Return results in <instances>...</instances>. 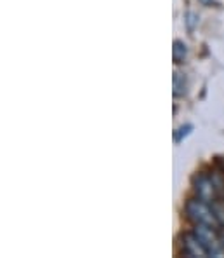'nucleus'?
I'll return each mask as SVG.
<instances>
[{"instance_id": "0eeeda50", "label": "nucleus", "mask_w": 224, "mask_h": 258, "mask_svg": "<svg viewBox=\"0 0 224 258\" xmlns=\"http://www.w3.org/2000/svg\"><path fill=\"white\" fill-rule=\"evenodd\" d=\"M200 4H202V6H210L212 4V0H198Z\"/></svg>"}, {"instance_id": "f257e3e1", "label": "nucleus", "mask_w": 224, "mask_h": 258, "mask_svg": "<svg viewBox=\"0 0 224 258\" xmlns=\"http://www.w3.org/2000/svg\"><path fill=\"white\" fill-rule=\"evenodd\" d=\"M186 215L195 225H208V227H217V216L214 210L208 208V204L202 199H191L186 204Z\"/></svg>"}, {"instance_id": "f03ea898", "label": "nucleus", "mask_w": 224, "mask_h": 258, "mask_svg": "<svg viewBox=\"0 0 224 258\" xmlns=\"http://www.w3.org/2000/svg\"><path fill=\"white\" fill-rule=\"evenodd\" d=\"M193 185H195V192H196V196H198V199L205 201V203H212V201H214V196H215L214 180H210V178L205 176V174H198V176H195V180H193Z\"/></svg>"}, {"instance_id": "39448f33", "label": "nucleus", "mask_w": 224, "mask_h": 258, "mask_svg": "<svg viewBox=\"0 0 224 258\" xmlns=\"http://www.w3.org/2000/svg\"><path fill=\"white\" fill-rule=\"evenodd\" d=\"M186 94V79L181 72H174V96Z\"/></svg>"}, {"instance_id": "20e7f679", "label": "nucleus", "mask_w": 224, "mask_h": 258, "mask_svg": "<svg viewBox=\"0 0 224 258\" xmlns=\"http://www.w3.org/2000/svg\"><path fill=\"white\" fill-rule=\"evenodd\" d=\"M186 56H188V47H186L184 42L181 40H176L174 42V47H172V58L176 63H184Z\"/></svg>"}, {"instance_id": "7ed1b4c3", "label": "nucleus", "mask_w": 224, "mask_h": 258, "mask_svg": "<svg viewBox=\"0 0 224 258\" xmlns=\"http://www.w3.org/2000/svg\"><path fill=\"white\" fill-rule=\"evenodd\" d=\"M183 246H184V253L188 256H208L207 249L202 244V241L195 236V232L183 236Z\"/></svg>"}, {"instance_id": "423d86ee", "label": "nucleus", "mask_w": 224, "mask_h": 258, "mask_svg": "<svg viewBox=\"0 0 224 258\" xmlns=\"http://www.w3.org/2000/svg\"><path fill=\"white\" fill-rule=\"evenodd\" d=\"M191 129H193L191 126H183V127H179L176 133H174V142H176V143H181V142H183V136L186 138V136L189 135V131H191Z\"/></svg>"}]
</instances>
